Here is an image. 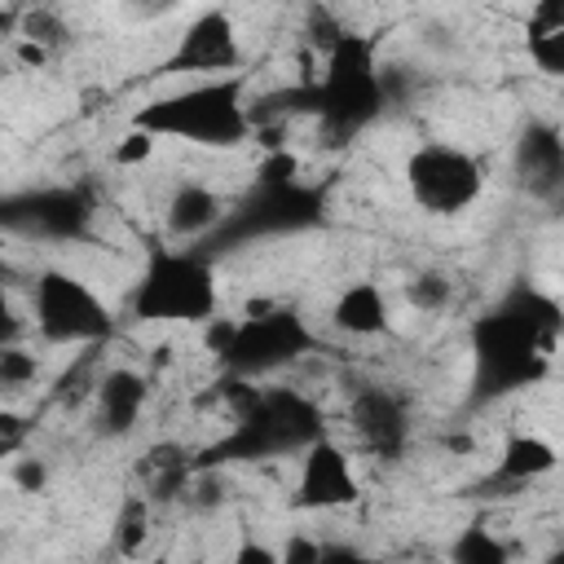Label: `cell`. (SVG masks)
Returning <instances> with one entry per match:
<instances>
[{"label":"cell","mask_w":564,"mask_h":564,"mask_svg":"<svg viewBox=\"0 0 564 564\" xmlns=\"http://www.w3.org/2000/svg\"><path fill=\"white\" fill-rule=\"evenodd\" d=\"M304 97L330 141L357 137L366 123H375L388 106V70L379 62L375 35L339 31L322 53L317 75H308Z\"/></svg>","instance_id":"6da1fadb"},{"label":"cell","mask_w":564,"mask_h":564,"mask_svg":"<svg viewBox=\"0 0 564 564\" xmlns=\"http://www.w3.org/2000/svg\"><path fill=\"white\" fill-rule=\"evenodd\" d=\"M560 344V304L542 291H520L471 326V352L498 388L538 383Z\"/></svg>","instance_id":"7a4b0ae2"},{"label":"cell","mask_w":564,"mask_h":564,"mask_svg":"<svg viewBox=\"0 0 564 564\" xmlns=\"http://www.w3.org/2000/svg\"><path fill=\"white\" fill-rule=\"evenodd\" d=\"M132 123L159 141H185L203 150H234L251 137V101L242 75L194 79L176 93H159L132 110Z\"/></svg>","instance_id":"3957f363"},{"label":"cell","mask_w":564,"mask_h":564,"mask_svg":"<svg viewBox=\"0 0 564 564\" xmlns=\"http://www.w3.org/2000/svg\"><path fill=\"white\" fill-rule=\"evenodd\" d=\"M128 313L137 322L159 326H203L220 313V286L207 256L172 242H154L141 260V273L128 295Z\"/></svg>","instance_id":"277c9868"},{"label":"cell","mask_w":564,"mask_h":564,"mask_svg":"<svg viewBox=\"0 0 564 564\" xmlns=\"http://www.w3.org/2000/svg\"><path fill=\"white\" fill-rule=\"evenodd\" d=\"M322 410L300 388H256L251 405L229 419V436L220 441L234 458H273L300 454L313 436H322Z\"/></svg>","instance_id":"5b68a950"},{"label":"cell","mask_w":564,"mask_h":564,"mask_svg":"<svg viewBox=\"0 0 564 564\" xmlns=\"http://www.w3.org/2000/svg\"><path fill=\"white\" fill-rule=\"evenodd\" d=\"M31 326L44 344L57 348H93L115 335V308L97 295V286L70 269H40L31 286Z\"/></svg>","instance_id":"8992f818"},{"label":"cell","mask_w":564,"mask_h":564,"mask_svg":"<svg viewBox=\"0 0 564 564\" xmlns=\"http://www.w3.org/2000/svg\"><path fill=\"white\" fill-rule=\"evenodd\" d=\"M313 348H317V335L300 313H291V308H251V313L238 317L234 339L216 361L225 366V375L260 379V375L295 366Z\"/></svg>","instance_id":"52a82bcc"},{"label":"cell","mask_w":564,"mask_h":564,"mask_svg":"<svg viewBox=\"0 0 564 564\" xmlns=\"http://www.w3.org/2000/svg\"><path fill=\"white\" fill-rule=\"evenodd\" d=\"M405 189L427 216H458L485 194V167L471 150L449 141H423L405 159Z\"/></svg>","instance_id":"ba28073f"},{"label":"cell","mask_w":564,"mask_h":564,"mask_svg":"<svg viewBox=\"0 0 564 564\" xmlns=\"http://www.w3.org/2000/svg\"><path fill=\"white\" fill-rule=\"evenodd\" d=\"M361 498V480H357V463L352 449L335 436H313L300 449L295 463V507L304 511H344Z\"/></svg>","instance_id":"9c48e42d"},{"label":"cell","mask_w":564,"mask_h":564,"mask_svg":"<svg viewBox=\"0 0 564 564\" xmlns=\"http://www.w3.org/2000/svg\"><path fill=\"white\" fill-rule=\"evenodd\" d=\"M242 66V35L238 22L225 9H203L185 22V31L176 35L163 70L172 75H194V79H212V75H238Z\"/></svg>","instance_id":"30bf717a"},{"label":"cell","mask_w":564,"mask_h":564,"mask_svg":"<svg viewBox=\"0 0 564 564\" xmlns=\"http://www.w3.org/2000/svg\"><path fill=\"white\" fill-rule=\"evenodd\" d=\"M344 423H348V436L361 454L370 458H401L405 445H410V410L401 401V392H392L388 383H366L348 397V410H344Z\"/></svg>","instance_id":"8fae6325"},{"label":"cell","mask_w":564,"mask_h":564,"mask_svg":"<svg viewBox=\"0 0 564 564\" xmlns=\"http://www.w3.org/2000/svg\"><path fill=\"white\" fill-rule=\"evenodd\" d=\"M150 401V379L137 366H110L93 379V419L101 436H128Z\"/></svg>","instance_id":"7c38bea8"},{"label":"cell","mask_w":564,"mask_h":564,"mask_svg":"<svg viewBox=\"0 0 564 564\" xmlns=\"http://www.w3.org/2000/svg\"><path fill=\"white\" fill-rule=\"evenodd\" d=\"M225 216V198L220 189H212L207 181H176L167 203H163V234L167 242H198L203 234H212Z\"/></svg>","instance_id":"4fadbf2b"},{"label":"cell","mask_w":564,"mask_h":564,"mask_svg":"<svg viewBox=\"0 0 564 564\" xmlns=\"http://www.w3.org/2000/svg\"><path fill=\"white\" fill-rule=\"evenodd\" d=\"M330 326L348 339H379L392 326V300L375 278L344 282L330 300Z\"/></svg>","instance_id":"5bb4252c"},{"label":"cell","mask_w":564,"mask_h":564,"mask_svg":"<svg viewBox=\"0 0 564 564\" xmlns=\"http://www.w3.org/2000/svg\"><path fill=\"white\" fill-rule=\"evenodd\" d=\"M555 463H560V449L542 432H507V441L498 449V480L533 485V480L551 476Z\"/></svg>","instance_id":"9a60e30c"},{"label":"cell","mask_w":564,"mask_h":564,"mask_svg":"<svg viewBox=\"0 0 564 564\" xmlns=\"http://www.w3.org/2000/svg\"><path fill=\"white\" fill-rule=\"evenodd\" d=\"M524 44H529V62L542 75L564 70V0H533Z\"/></svg>","instance_id":"2e32d148"},{"label":"cell","mask_w":564,"mask_h":564,"mask_svg":"<svg viewBox=\"0 0 564 564\" xmlns=\"http://www.w3.org/2000/svg\"><path fill=\"white\" fill-rule=\"evenodd\" d=\"M110 529H115V551L119 555H128V560L145 555V546L154 538V498L150 494H128L119 502V516H115Z\"/></svg>","instance_id":"e0dca14e"},{"label":"cell","mask_w":564,"mask_h":564,"mask_svg":"<svg viewBox=\"0 0 564 564\" xmlns=\"http://www.w3.org/2000/svg\"><path fill=\"white\" fill-rule=\"evenodd\" d=\"M13 35H22V40H35L40 48L57 53V48L70 40V26H66V18H62L57 9H48V4L31 0V4L18 13V22H13Z\"/></svg>","instance_id":"ac0fdd59"},{"label":"cell","mask_w":564,"mask_h":564,"mask_svg":"<svg viewBox=\"0 0 564 564\" xmlns=\"http://www.w3.org/2000/svg\"><path fill=\"white\" fill-rule=\"evenodd\" d=\"M449 555H454L458 564H507L511 546H507L494 529H463V533L454 538Z\"/></svg>","instance_id":"d6986e66"},{"label":"cell","mask_w":564,"mask_h":564,"mask_svg":"<svg viewBox=\"0 0 564 564\" xmlns=\"http://www.w3.org/2000/svg\"><path fill=\"white\" fill-rule=\"evenodd\" d=\"M449 300H454V282L445 273H436V269H423V273H414L405 282V304L414 313H441Z\"/></svg>","instance_id":"ffe728a7"},{"label":"cell","mask_w":564,"mask_h":564,"mask_svg":"<svg viewBox=\"0 0 564 564\" xmlns=\"http://www.w3.org/2000/svg\"><path fill=\"white\" fill-rule=\"evenodd\" d=\"M524 163H529V176H538V181H555L560 176V141H555V128H533L524 137Z\"/></svg>","instance_id":"44dd1931"},{"label":"cell","mask_w":564,"mask_h":564,"mask_svg":"<svg viewBox=\"0 0 564 564\" xmlns=\"http://www.w3.org/2000/svg\"><path fill=\"white\" fill-rule=\"evenodd\" d=\"M40 379V357L18 339L0 344V388H31Z\"/></svg>","instance_id":"7402d4cb"},{"label":"cell","mask_w":564,"mask_h":564,"mask_svg":"<svg viewBox=\"0 0 564 564\" xmlns=\"http://www.w3.org/2000/svg\"><path fill=\"white\" fill-rule=\"evenodd\" d=\"M154 150H159V137L145 132V128H137V123H128V132L110 145V159H115L119 167H141V163L154 159Z\"/></svg>","instance_id":"603a6c76"},{"label":"cell","mask_w":564,"mask_h":564,"mask_svg":"<svg viewBox=\"0 0 564 564\" xmlns=\"http://www.w3.org/2000/svg\"><path fill=\"white\" fill-rule=\"evenodd\" d=\"M9 480H13V489H22V494H44V485H48V463H44L40 454L18 449V454H13V467H9Z\"/></svg>","instance_id":"cb8c5ba5"},{"label":"cell","mask_w":564,"mask_h":564,"mask_svg":"<svg viewBox=\"0 0 564 564\" xmlns=\"http://www.w3.org/2000/svg\"><path fill=\"white\" fill-rule=\"evenodd\" d=\"M26 432H31V423L18 410L0 405V458H13L18 449H26Z\"/></svg>","instance_id":"d4e9b609"},{"label":"cell","mask_w":564,"mask_h":564,"mask_svg":"<svg viewBox=\"0 0 564 564\" xmlns=\"http://www.w3.org/2000/svg\"><path fill=\"white\" fill-rule=\"evenodd\" d=\"M278 560L282 564H317L322 560V542H313V538H304V533H295L291 542H282V551H278Z\"/></svg>","instance_id":"484cf974"},{"label":"cell","mask_w":564,"mask_h":564,"mask_svg":"<svg viewBox=\"0 0 564 564\" xmlns=\"http://www.w3.org/2000/svg\"><path fill=\"white\" fill-rule=\"evenodd\" d=\"M9 40H13V57H18L22 66L40 70V66H48V62H53V53H48V48H40L35 40H22V35H9Z\"/></svg>","instance_id":"4316f807"},{"label":"cell","mask_w":564,"mask_h":564,"mask_svg":"<svg viewBox=\"0 0 564 564\" xmlns=\"http://www.w3.org/2000/svg\"><path fill=\"white\" fill-rule=\"evenodd\" d=\"M185 0H128V9L137 13V18H145V22H154V18H167V13H176Z\"/></svg>","instance_id":"83f0119b"},{"label":"cell","mask_w":564,"mask_h":564,"mask_svg":"<svg viewBox=\"0 0 564 564\" xmlns=\"http://www.w3.org/2000/svg\"><path fill=\"white\" fill-rule=\"evenodd\" d=\"M9 339H22V322H18V313H13V304L0 286V344H9Z\"/></svg>","instance_id":"f1b7e54d"},{"label":"cell","mask_w":564,"mask_h":564,"mask_svg":"<svg viewBox=\"0 0 564 564\" xmlns=\"http://www.w3.org/2000/svg\"><path fill=\"white\" fill-rule=\"evenodd\" d=\"M238 560H260V564H278V551H273V546H256V542H242V546H238Z\"/></svg>","instance_id":"f546056e"},{"label":"cell","mask_w":564,"mask_h":564,"mask_svg":"<svg viewBox=\"0 0 564 564\" xmlns=\"http://www.w3.org/2000/svg\"><path fill=\"white\" fill-rule=\"evenodd\" d=\"M13 22H18V13L0 0V40H9V35H13Z\"/></svg>","instance_id":"4dcf8cb0"},{"label":"cell","mask_w":564,"mask_h":564,"mask_svg":"<svg viewBox=\"0 0 564 564\" xmlns=\"http://www.w3.org/2000/svg\"><path fill=\"white\" fill-rule=\"evenodd\" d=\"M26 4H31V0H26Z\"/></svg>","instance_id":"1f68e13d"}]
</instances>
